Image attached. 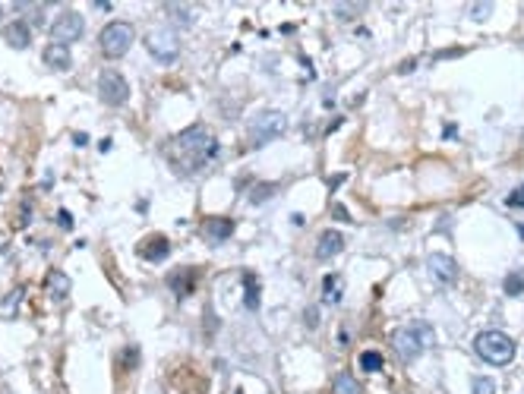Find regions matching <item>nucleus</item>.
<instances>
[{
	"label": "nucleus",
	"instance_id": "9b49d317",
	"mask_svg": "<svg viewBox=\"0 0 524 394\" xmlns=\"http://www.w3.org/2000/svg\"><path fill=\"white\" fill-rule=\"evenodd\" d=\"M42 60L51 70H57V73H66V70H73V54H70V47H64V44H47L45 47V54H42Z\"/></svg>",
	"mask_w": 524,
	"mask_h": 394
},
{
	"label": "nucleus",
	"instance_id": "a211bd4d",
	"mask_svg": "<svg viewBox=\"0 0 524 394\" xmlns=\"http://www.w3.org/2000/svg\"><path fill=\"white\" fill-rule=\"evenodd\" d=\"M360 369H363V372H379V369H383V353H379V350H363V353H360Z\"/></svg>",
	"mask_w": 524,
	"mask_h": 394
},
{
	"label": "nucleus",
	"instance_id": "f3484780",
	"mask_svg": "<svg viewBox=\"0 0 524 394\" xmlns=\"http://www.w3.org/2000/svg\"><path fill=\"white\" fill-rule=\"evenodd\" d=\"M335 394H363V391H360L357 378H354L351 372H338V378H335Z\"/></svg>",
	"mask_w": 524,
	"mask_h": 394
},
{
	"label": "nucleus",
	"instance_id": "6ab92c4d",
	"mask_svg": "<svg viewBox=\"0 0 524 394\" xmlns=\"http://www.w3.org/2000/svg\"><path fill=\"white\" fill-rule=\"evenodd\" d=\"M168 10H171V19L174 23H180V25H190L193 23V10H187V6H177V4H168Z\"/></svg>",
	"mask_w": 524,
	"mask_h": 394
},
{
	"label": "nucleus",
	"instance_id": "dca6fc26",
	"mask_svg": "<svg viewBox=\"0 0 524 394\" xmlns=\"http://www.w3.org/2000/svg\"><path fill=\"white\" fill-rule=\"evenodd\" d=\"M342 297H344V281L338 275H329L325 277V294H322V300L329 303V306H335V303H342Z\"/></svg>",
	"mask_w": 524,
	"mask_h": 394
},
{
	"label": "nucleus",
	"instance_id": "f257e3e1",
	"mask_svg": "<svg viewBox=\"0 0 524 394\" xmlns=\"http://www.w3.org/2000/svg\"><path fill=\"white\" fill-rule=\"evenodd\" d=\"M219 155V139L209 136L202 126H193V130L180 133L171 145V158L177 161L180 167H190V171H199L206 167L209 161Z\"/></svg>",
	"mask_w": 524,
	"mask_h": 394
},
{
	"label": "nucleus",
	"instance_id": "412c9836",
	"mask_svg": "<svg viewBox=\"0 0 524 394\" xmlns=\"http://www.w3.org/2000/svg\"><path fill=\"white\" fill-rule=\"evenodd\" d=\"M474 394H496V382L489 376H477L474 378Z\"/></svg>",
	"mask_w": 524,
	"mask_h": 394
},
{
	"label": "nucleus",
	"instance_id": "7ed1b4c3",
	"mask_svg": "<svg viewBox=\"0 0 524 394\" xmlns=\"http://www.w3.org/2000/svg\"><path fill=\"white\" fill-rule=\"evenodd\" d=\"M430 344H433V328L426 322H411L392 335V347L404 363H414Z\"/></svg>",
	"mask_w": 524,
	"mask_h": 394
},
{
	"label": "nucleus",
	"instance_id": "6e6552de",
	"mask_svg": "<svg viewBox=\"0 0 524 394\" xmlns=\"http://www.w3.org/2000/svg\"><path fill=\"white\" fill-rule=\"evenodd\" d=\"M98 98L111 107H120L130 101V85H127V79L117 70H105L98 76Z\"/></svg>",
	"mask_w": 524,
	"mask_h": 394
},
{
	"label": "nucleus",
	"instance_id": "ddd939ff",
	"mask_svg": "<svg viewBox=\"0 0 524 394\" xmlns=\"http://www.w3.org/2000/svg\"><path fill=\"white\" fill-rule=\"evenodd\" d=\"M4 42L10 47H16V51H25L29 42H32L29 23H10V25H6V32H4Z\"/></svg>",
	"mask_w": 524,
	"mask_h": 394
},
{
	"label": "nucleus",
	"instance_id": "b1692460",
	"mask_svg": "<svg viewBox=\"0 0 524 394\" xmlns=\"http://www.w3.org/2000/svg\"><path fill=\"white\" fill-rule=\"evenodd\" d=\"M508 205H512V208H524V186H518L512 196H508Z\"/></svg>",
	"mask_w": 524,
	"mask_h": 394
},
{
	"label": "nucleus",
	"instance_id": "1a4fd4ad",
	"mask_svg": "<svg viewBox=\"0 0 524 394\" xmlns=\"http://www.w3.org/2000/svg\"><path fill=\"white\" fill-rule=\"evenodd\" d=\"M426 268H430L433 281H439V284H455V281H458V265H455L452 256L433 253L430 259H426Z\"/></svg>",
	"mask_w": 524,
	"mask_h": 394
},
{
	"label": "nucleus",
	"instance_id": "393cba45",
	"mask_svg": "<svg viewBox=\"0 0 524 394\" xmlns=\"http://www.w3.org/2000/svg\"><path fill=\"white\" fill-rule=\"evenodd\" d=\"M471 10H474V19H483V16H487L489 10H493V6H489V4H474Z\"/></svg>",
	"mask_w": 524,
	"mask_h": 394
},
{
	"label": "nucleus",
	"instance_id": "4be33fe9",
	"mask_svg": "<svg viewBox=\"0 0 524 394\" xmlns=\"http://www.w3.org/2000/svg\"><path fill=\"white\" fill-rule=\"evenodd\" d=\"M243 284H247V306L256 309L260 300H256V284H253V275H243Z\"/></svg>",
	"mask_w": 524,
	"mask_h": 394
},
{
	"label": "nucleus",
	"instance_id": "c85d7f7f",
	"mask_svg": "<svg viewBox=\"0 0 524 394\" xmlns=\"http://www.w3.org/2000/svg\"><path fill=\"white\" fill-rule=\"evenodd\" d=\"M521 237H524V227H521Z\"/></svg>",
	"mask_w": 524,
	"mask_h": 394
},
{
	"label": "nucleus",
	"instance_id": "39448f33",
	"mask_svg": "<svg viewBox=\"0 0 524 394\" xmlns=\"http://www.w3.org/2000/svg\"><path fill=\"white\" fill-rule=\"evenodd\" d=\"M133 38H136L133 25L130 23H120V19H117V23H111V25H105V29H101L98 44H101V51H105V57L120 60L127 51H130Z\"/></svg>",
	"mask_w": 524,
	"mask_h": 394
},
{
	"label": "nucleus",
	"instance_id": "9d476101",
	"mask_svg": "<svg viewBox=\"0 0 524 394\" xmlns=\"http://www.w3.org/2000/svg\"><path fill=\"white\" fill-rule=\"evenodd\" d=\"M136 253H139L146 262H161L168 253H171V243H168V237L152 234V237H146V240L136 246Z\"/></svg>",
	"mask_w": 524,
	"mask_h": 394
},
{
	"label": "nucleus",
	"instance_id": "bb28decb",
	"mask_svg": "<svg viewBox=\"0 0 524 394\" xmlns=\"http://www.w3.org/2000/svg\"><path fill=\"white\" fill-rule=\"evenodd\" d=\"M306 325H313V328H316V325H319V316H316V309H310V312H306Z\"/></svg>",
	"mask_w": 524,
	"mask_h": 394
},
{
	"label": "nucleus",
	"instance_id": "423d86ee",
	"mask_svg": "<svg viewBox=\"0 0 524 394\" xmlns=\"http://www.w3.org/2000/svg\"><path fill=\"white\" fill-rule=\"evenodd\" d=\"M83 35H86V19H83V13H76V10H64L57 19H54V25H51L54 44L70 47L73 42H79Z\"/></svg>",
	"mask_w": 524,
	"mask_h": 394
},
{
	"label": "nucleus",
	"instance_id": "aec40b11",
	"mask_svg": "<svg viewBox=\"0 0 524 394\" xmlns=\"http://www.w3.org/2000/svg\"><path fill=\"white\" fill-rule=\"evenodd\" d=\"M506 294L508 297H521L524 294V275H508L506 277Z\"/></svg>",
	"mask_w": 524,
	"mask_h": 394
},
{
	"label": "nucleus",
	"instance_id": "2eb2a0df",
	"mask_svg": "<svg viewBox=\"0 0 524 394\" xmlns=\"http://www.w3.org/2000/svg\"><path fill=\"white\" fill-rule=\"evenodd\" d=\"M47 290H51L54 300H66V297H70V277H66L64 271H51V275H47Z\"/></svg>",
	"mask_w": 524,
	"mask_h": 394
},
{
	"label": "nucleus",
	"instance_id": "0eeeda50",
	"mask_svg": "<svg viewBox=\"0 0 524 394\" xmlns=\"http://www.w3.org/2000/svg\"><path fill=\"white\" fill-rule=\"evenodd\" d=\"M146 51L152 54L158 64H174L180 57V38L171 29H155L146 35Z\"/></svg>",
	"mask_w": 524,
	"mask_h": 394
},
{
	"label": "nucleus",
	"instance_id": "5701e85b",
	"mask_svg": "<svg viewBox=\"0 0 524 394\" xmlns=\"http://www.w3.org/2000/svg\"><path fill=\"white\" fill-rule=\"evenodd\" d=\"M19 300H23V287H19L16 294H13V297H6V300L0 303V316L6 318V312H13V309H16V303H19Z\"/></svg>",
	"mask_w": 524,
	"mask_h": 394
},
{
	"label": "nucleus",
	"instance_id": "a878e982",
	"mask_svg": "<svg viewBox=\"0 0 524 394\" xmlns=\"http://www.w3.org/2000/svg\"><path fill=\"white\" fill-rule=\"evenodd\" d=\"M57 221H60V224H64V227H66V230H70V227H73V218H70V212H57Z\"/></svg>",
	"mask_w": 524,
	"mask_h": 394
},
{
	"label": "nucleus",
	"instance_id": "f03ea898",
	"mask_svg": "<svg viewBox=\"0 0 524 394\" xmlns=\"http://www.w3.org/2000/svg\"><path fill=\"white\" fill-rule=\"evenodd\" d=\"M474 350H477V357L483 363L489 366H508L515 359V341L506 335V331L499 328H489V331H480L477 341H474Z\"/></svg>",
	"mask_w": 524,
	"mask_h": 394
},
{
	"label": "nucleus",
	"instance_id": "20e7f679",
	"mask_svg": "<svg viewBox=\"0 0 524 394\" xmlns=\"http://www.w3.org/2000/svg\"><path fill=\"white\" fill-rule=\"evenodd\" d=\"M284 130H288V117L281 111H262L250 120V139H253V145H265V142L281 139Z\"/></svg>",
	"mask_w": 524,
	"mask_h": 394
},
{
	"label": "nucleus",
	"instance_id": "f8f14e48",
	"mask_svg": "<svg viewBox=\"0 0 524 394\" xmlns=\"http://www.w3.org/2000/svg\"><path fill=\"white\" fill-rule=\"evenodd\" d=\"M344 249V237L338 234V230H325L322 237H319L316 243V259H332V256H338Z\"/></svg>",
	"mask_w": 524,
	"mask_h": 394
},
{
	"label": "nucleus",
	"instance_id": "cd10ccee",
	"mask_svg": "<svg viewBox=\"0 0 524 394\" xmlns=\"http://www.w3.org/2000/svg\"><path fill=\"white\" fill-rule=\"evenodd\" d=\"M86 142H88L86 133H76V136H73V145H86Z\"/></svg>",
	"mask_w": 524,
	"mask_h": 394
},
{
	"label": "nucleus",
	"instance_id": "4468645a",
	"mask_svg": "<svg viewBox=\"0 0 524 394\" xmlns=\"http://www.w3.org/2000/svg\"><path fill=\"white\" fill-rule=\"evenodd\" d=\"M231 234H234V221L231 218H212L206 224L209 243H224V240H231Z\"/></svg>",
	"mask_w": 524,
	"mask_h": 394
}]
</instances>
